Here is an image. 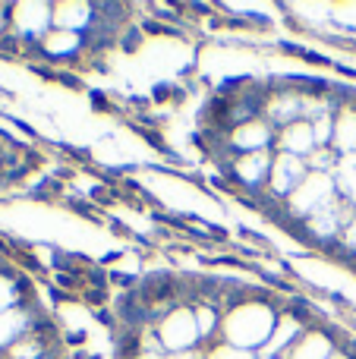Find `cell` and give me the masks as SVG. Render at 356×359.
I'll return each mask as SVG.
<instances>
[{
  "instance_id": "cell-3",
  "label": "cell",
  "mask_w": 356,
  "mask_h": 359,
  "mask_svg": "<svg viewBox=\"0 0 356 359\" xmlns=\"http://www.w3.org/2000/svg\"><path fill=\"white\" fill-rule=\"evenodd\" d=\"M57 79H60L63 85H66V88H82V82H79V76H73V73H60V76H57Z\"/></svg>"
},
{
  "instance_id": "cell-4",
  "label": "cell",
  "mask_w": 356,
  "mask_h": 359,
  "mask_svg": "<svg viewBox=\"0 0 356 359\" xmlns=\"http://www.w3.org/2000/svg\"><path fill=\"white\" fill-rule=\"evenodd\" d=\"M123 47H126V51H136V47H139V32L123 35Z\"/></svg>"
},
{
  "instance_id": "cell-5",
  "label": "cell",
  "mask_w": 356,
  "mask_h": 359,
  "mask_svg": "<svg viewBox=\"0 0 356 359\" xmlns=\"http://www.w3.org/2000/svg\"><path fill=\"white\" fill-rule=\"evenodd\" d=\"M92 107H95V111H108V98L98 95V92H92Z\"/></svg>"
},
{
  "instance_id": "cell-1",
  "label": "cell",
  "mask_w": 356,
  "mask_h": 359,
  "mask_svg": "<svg viewBox=\"0 0 356 359\" xmlns=\"http://www.w3.org/2000/svg\"><path fill=\"white\" fill-rule=\"evenodd\" d=\"M85 299H88L92 306H104V303H108V290H101V287H88Z\"/></svg>"
},
{
  "instance_id": "cell-2",
  "label": "cell",
  "mask_w": 356,
  "mask_h": 359,
  "mask_svg": "<svg viewBox=\"0 0 356 359\" xmlns=\"http://www.w3.org/2000/svg\"><path fill=\"white\" fill-rule=\"evenodd\" d=\"M85 340H88V334H85V331H73V334H66V343H69V346H82Z\"/></svg>"
}]
</instances>
